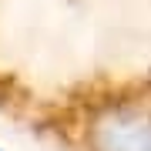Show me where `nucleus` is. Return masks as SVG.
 <instances>
[{
  "mask_svg": "<svg viewBox=\"0 0 151 151\" xmlns=\"http://www.w3.org/2000/svg\"><path fill=\"white\" fill-rule=\"evenodd\" d=\"M0 114L54 151H151V77L134 67L47 84L0 67Z\"/></svg>",
  "mask_w": 151,
  "mask_h": 151,
  "instance_id": "f257e3e1",
  "label": "nucleus"
}]
</instances>
